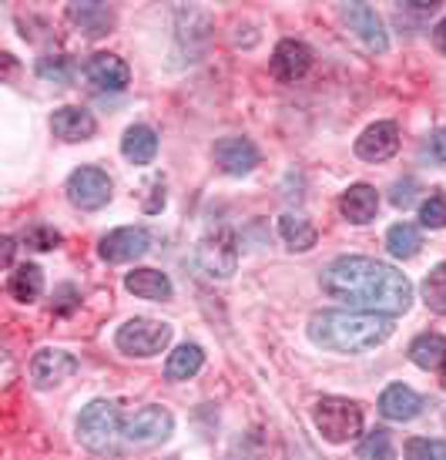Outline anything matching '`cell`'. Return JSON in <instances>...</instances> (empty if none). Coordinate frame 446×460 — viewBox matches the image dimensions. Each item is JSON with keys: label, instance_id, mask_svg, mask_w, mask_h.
<instances>
[{"label": "cell", "instance_id": "cell-29", "mask_svg": "<svg viewBox=\"0 0 446 460\" xmlns=\"http://www.w3.org/2000/svg\"><path fill=\"white\" fill-rule=\"evenodd\" d=\"M407 460H446V440L413 437L407 444Z\"/></svg>", "mask_w": 446, "mask_h": 460}, {"label": "cell", "instance_id": "cell-23", "mask_svg": "<svg viewBox=\"0 0 446 460\" xmlns=\"http://www.w3.org/2000/svg\"><path fill=\"white\" fill-rule=\"evenodd\" d=\"M7 293L17 299V303H34L40 293H44V272L38 266H17L7 276Z\"/></svg>", "mask_w": 446, "mask_h": 460}, {"label": "cell", "instance_id": "cell-37", "mask_svg": "<svg viewBox=\"0 0 446 460\" xmlns=\"http://www.w3.org/2000/svg\"><path fill=\"white\" fill-rule=\"evenodd\" d=\"M13 259V239H4V266H11Z\"/></svg>", "mask_w": 446, "mask_h": 460}, {"label": "cell", "instance_id": "cell-26", "mask_svg": "<svg viewBox=\"0 0 446 460\" xmlns=\"http://www.w3.org/2000/svg\"><path fill=\"white\" fill-rule=\"evenodd\" d=\"M386 245H389V252H393L396 259H413L423 245L420 229L409 226V222H396L393 229L386 232Z\"/></svg>", "mask_w": 446, "mask_h": 460}, {"label": "cell", "instance_id": "cell-19", "mask_svg": "<svg viewBox=\"0 0 446 460\" xmlns=\"http://www.w3.org/2000/svg\"><path fill=\"white\" fill-rule=\"evenodd\" d=\"M125 289L135 293L138 299H152V303L171 299V279H168L165 272H158V269H135V272H127Z\"/></svg>", "mask_w": 446, "mask_h": 460}, {"label": "cell", "instance_id": "cell-30", "mask_svg": "<svg viewBox=\"0 0 446 460\" xmlns=\"http://www.w3.org/2000/svg\"><path fill=\"white\" fill-rule=\"evenodd\" d=\"M24 245L27 249H38V252H48V249H54V245H61V232L54 229V226L34 222V226L24 232Z\"/></svg>", "mask_w": 446, "mask_h": 460}, {"label": "cell", "instance_id": "cell-33", "mask_svg": "<svg viewBox=\"0 0 446 460\" xmlns=\"http://www.w3.org/2000/svg\"><path fill=\"white\" fill-rule=\"evenodd\" d=\"M74 306H77V289L74 286H61V289H57V303H54V309H57V313H71Z\"/></svg>", "mask_w": 446, "mask_h": 460}, {"label": "cell", "instance_id": "cell-2", "mask_svg": "<svg viewBox=\"0 0 446 460\" xmlns=\"http://www.w3.org/2000/svg\"><path fill=\"white\" fill-rule=\"evenodd\" d=\"M393 320L356 309H326L309 320V340L329 353H366L393 336Z\"/></svg>", "mask_w": 446, "mask_h": 460}, {"label": "cell", "instance_id": "cell-9", "mask_svg": "<svg viewBox=\"0 0 446 460\" xmlns=\"http://www.w3.org/2000/svg\"><path fill=\"white\" fill-rule=\"evenodd\" d=\"M77 373V359L64 349H40L31 359V380L40 390H51V386H61L64 380H71Z\"/></svg>", "mask_w": 446, "mask_h": 460}, {"label": "cell", "instance_id": "cell-28", "mask_svg": "<svg viewBox=\"0 0 446 460\" xmlns=\"http://www.w3.org/2000/svg\"><path fill=\"white\" fill-rule=\"evenodd\" d=\"M359 460H396V447L386 430H372L359 444Z\"/></svg>", "mask_w": 446, "mask_h": 460}, {"label": "cell", "instance_id": "cell-6", "mask_svg": "<svg viewBox=\"0 0 446 460\" xmlns=\"http://www.w3.org/2000/svg\"><path fill=\"white\" fill-rule=\"evenodd\" d=\"M198 266L208 272V276H218L225 279L239 269V245H235V235L229 229H218L212 235H205L198 243Z\"/></svg>", "mask_w": 446, "mask_h": 460}, {"label": "cell", "instance_id": "cell-3", "mask_svg": "<svg viewBox=\"0 0 446 460\" xmlns=\"http://www.w3.org/2000/svg\"><path fill=\"white\" fill-rule=\"evenodd\" d=\"M121 437H125V423H121V413L111 400H94L77 417V440L91 454H118Z\"/></svg>", "mask_w": 446, "mask_h": 460}, {"label": "cell", "instance_id": "cell-25", "mask_svg": "<svg viewBox=\"0 0 446 460\" xmlns=\"http://www.w3.org/2000/svg\"><path fill=\"white\" fill-rule=\"evenodd\" d=\"M202 363H205L202 346H195V343L179 346V349H175V353L168 357V363H165L168 380H188V376H195V373L202 370Z\"/></svg>", "mask_w": 446, "mask_h": 460}, {"label": "cell", "instance_id": "cell-10", "mask_svg": "<svg viewBox=\"0 0 446 460\" xmlns=\"http://www.w3.org/2000/svg\"><path fill=\"white\" fill-rule=\"evenodd\" d=\"M152 249V239L144 229H115L108 232L98 245L104 262H135Z\"/></svg>", "mask_w": 446, "mask_h": 460}, {"label": "cell", "instance_id": "cell-38", "mask_svg": "<svg viewBox=\"0 0 446 460\" xmlns=\"http://www.w3.org/2000/svg\"><path fill=\"white\" fill-rule=\"evenodd\" d=\"M440 386H443V390H446V363H443V367H440Z\"/></svg>", "mask_w": 446, "mask_h": 460}, {"label": "cell", "instance_id": "cell-32", "mask_svg": "<svg viewBox=\"0 0 446 460\" xmlns=\"http://www.w3.org/2000/svg\"><path fill=\"white\" fill-rule=\"evenodd\" d=\"M38 71H40V77H48V81H51V77L54 81H67V61H64V58H57L54 65L51 61H40Z\"/></svg>", "mask_w": 446, "mask_h": 460}, {"label": "cell", "instance_id": "cell-35", "mask_svg": "<svg viewBox=\"0 0 446 460\" xmlns=\"http://www.w3.org/2000/svg\"><path fill=\"white\" fill-rule=\"evenodd\" d=\"M433 152L440 155V158H443V162H446V128L436 131V138H433Z\"/></svg>", "mask_w": 446, "mask_h": 460}, {"label": "cell", "instance_id": "cell-20", "mask_svg": "<svg viewBox=\"0 0 446 460\" xmlns=\"http://www.w3.org/2000/svg\"><path fill=\"white\" fill-rule=\"evenodd\" d=\"M67 17L74 21L88 38H101L115 27V13L108 11L104 4H71L67 7Z\"/></svg>", "mask_w": 446, "mask_h": 460}, {"label": "cell", "instance_id": "cell-11", "mask_svg": "<svg viewBox=\"0 0 446 460\" xmlns=\"http://www.w3.org/2000/svg\"><path fill=\"white\" fill-rule=\"evenodd\" d=\"M343 21L349 24V31L356 34L370 51L382 54L389 48V40H386V31H382V21L380 13L372 11L370 4H345L343 7Z\"/></svg>", "mask_w": 446, "mask_h": 460}, {"label": "cell", "instance_id": "cell-18", "mask_svg": "<svg viewBox=\"0 0 446 460\" xmlns=\"http://www.w3.org/2000/svg\"><path fill=\"white\" fill-rule=\"evenodd\" d=\"M376 208H380V195L372 185H353L349 192H343L339 199V212H343L353 226H366L376 218Z\"/></svg>", "mask_w": 446, "mask_h": 460}, {"label": "cell", "instance_id": "cell-17", "mask_svg": "<svg viewBox=\"0 0 446 460\" xmlns=\"http://www.w3.org/2000/svg\"><path fill=\"white\" fill-rule=\"evenodd\" d=\"M423 410V400L420 394H413L409 386L403 384H393V386H386L380 396V413L386 417V420H413L416 413Z\"/></svg>", "mask_w": 446, "mask_h": 460}, {"label": "cell", "instance_id": "cell-24", "mask_svg": "<svg viewBox=\"0 0 446 460\" xmlns=\"http://www.w3.org/2000/svg\"><path fill=\"white\" fill-rule=\"evenodd\" d=\"M279 232H282V239L289 243V249H293V252H309V249L316 245V239H319L316 226H312L309 218H302V216H282L279 218Z\"/></svg>", "mask_w": 446, "mask_h": 460}, {"label": "cell", "instance_id": "cell-1", "mask_svg": "<svg viewBox=\"0 0 446 460\" xmlns=\"http://www.w3.org/2000/svg\"><path fill=\"white\" fill-rule=\"evenodd\" d=\"M322 289L356 313L399 316L413 306V282L399 269L366 256H343L322 272Z\"/></svg>", "mask_w": 446, "mask_h": 460}, {"label": "cell", "instance_id": "cell-12", "mask_svg": "<svg viewBox=\"0 0 446 460\" xmlns=\"http://www.w3.org/2000/svg\"><path fill=\"white\" fill-rule=\"evenodd\" d=\"M399 152V128L393 121H376L356 138V155L363 162H386Z\"/></svg>", "mask_w": 446, "mask_h": 460}, {"label": "cell", "instance_id": "cell-7", "mask_svg": "<svg viewBox=\"0 0 446 460\" xmlns=\"http://www.w3.org/2000/svg\"><path fill=\"white\" fill-rule=\"evenodd\" d=\"M171 413L165 407H141L135 417L125 420V440L135 444V447H152V444H162L171 437Z\"/></svg>", "mask_w": 446, "mask_h": 460}, {"label": "cell", "instance_id": "cell-31", "mask_svg": "<svg viewBox=\"0 0 446 460\" xmlns=\"http://www.w3.org/2000/svg\"><path fill=\"white\" fill-rule=\"evenodd\" d=\"M420 218L426 229H446V192L430 195L420 208Z\"/></svg>", "mask_w": 446, "mask_h": 460}, {"label": "cell", "instance_id": "cell-34", "mask_svg": "<svg viewBox=\"0 0 446 460\" xmlns=\"http://www.w3.org/2000/svg\"><path fill=\"white\" fill-rule=\"evenodd\" d=\"M393 205H396V208H407V205H413V181H396Z\"/></svg>", "mask_w": 446, "mask_h": 460}, {"label": "cell", "instance_id": "cell-5", "mask_svg": "<svg viewBox=\"0 0 446 460\" xmlns=\"http://www.w3.org/2000/svg\"><path fill=\"white\" fill-rule=\"evenodd\" d=\"M115 343L127 357H158L171 343V326L158 320H127L118 330Z\"/></svg>", "mask_w": 446, "mask_h": 460}, {"label": "cell", "instance_id": "cell-16", "mask_svg": "<svg viewBox=\"0 0 446 460\" xmlns=\"http://www.w3.org/2000/svg\"><path fill=\"white\" fill-rule=\"evenodd\" d=\"M51 128L61 141H88L98 131V121L84 108H57L51 118Z\"/></svg>", "mask_w": 446, "mask_h": 460}, {"label": "cell", "instance_id": "cell-14", "mask_svg": "<svg viewBox=\"0 0 446 460\" xmlns=\"http://www.w3.org/2000/svg\"><path fill=\"white\" fill-rule=\"evenodd\" d=\"M84 75H88V81L94 88L101 91H125L127 81H131L127 65L121 58H115V54H94L88 61V67H84Z\"/></svg>", "mask_w": 446, "mask_h": 460}, {"label": "cell", "instance_id": "cell-21", "mask_svg": "<svg viewBox=\"0 0 446 460\" xmlns=\"http://www.w3.org/2000/svg\"><path fill=\"white\" fill-rule=\"evenodd\" d=\"M121 152H125L127 162L135 165H148L154 155H158V135L148 125H131L121 138Z\"/></svg>", "mask_w": 446, "mask_h": 460}, {"label": "cell", "instance_id": "cell-27", "mask_svg": "<svg viewBox=\"0 0 446 460\" xmlns=\"http://www.w3.org/2000/svg\"><path fill=\"white\" fill-rule=\"evenodd\" d=\"M423 303L446 316V262L433 269V272H426V279H423Z\"/></svg>", "mask_w": 446, "mask_h": 460}, {"label": "cell", "instance_id": "cell-22", "mask_svg": "<svg viewBox=\"0 0 446 460\" xmlns=\"http://www.w3.org/2000/svg\"><path fill=\"white\" fill-rule=\"evenodd\" d=\"M409 359L423 370H436L446 363V336L440 332H423L409 343Z\"/></svg>", "mask_w": 446, "mask_h": 460}, {"label": "cell", "instance_id": "cell-4", "mask_svg": "<svg viewBox=\"0 0 446 460\" xmlns=\"http://www.w3.org/2000/svg\"><path fill=\"white\" fill-rule=\"evenodd\" d=\"M316 427L326 440L345 444L363 430V410L343 396H322L316 403Z\"/></svg>", "mask_w": 446, "mask_h": 460}, {"label": "cell", "instance_id": "cell-36", "mask_svg": "<svg viewBox=\"0 0 446 460\" xmlns=\"http://www.w3.org/2000/svg\"><path fill=\"white\" fill-rule=\"evenodd\" d=\"M433 40H436V48L446 54V21H440L436 24V31H433Z\"/></svg>", "mask_w": 446, "mask_h": 460}, {"label": "cell", "instance_id": "cell-8", "mask_svg": "<svg viewBox=\"0 0 446 460\" xmlns=\"http://www.w3.org/2000/svg\"><path fill=\"white\" fill-rule=\"evenodd\" d=\"M67 199L77 205V208H101L111 199V179L104 175L101 168H77L67 179Z\"/></svg>", "mask_w": 446, "mask_h": 460}, {"label": "cell", "instance_id": "cell-13", "mask_svg": "<svg viewBox=\"0 0 446 460\" xmlns=\"http://www.w3.org/2000/svg\"><path fill=\"white\" fill-rule=\"evenodd\" d=\"M215 165L225 175H249L258 165V148L249 138H222L215 141Z\"/></svg>", "mask_w": 446, "mask_h": 460}, {"label": "cell", "instance_id": "cell-15", "mask_svg": "<svg viewBox=\"0 0 446 460\" xmlns=\"http://www.w3.org/2000/svg\"><path fill=\"white\" fill-rule=\"evenodd\" d=\"M312 65V51H309L302 40H282L275 54H272V71L282 81H299Z\"/></svg>", "mask_w": 446, "mask_h": 460}]
</instances>
